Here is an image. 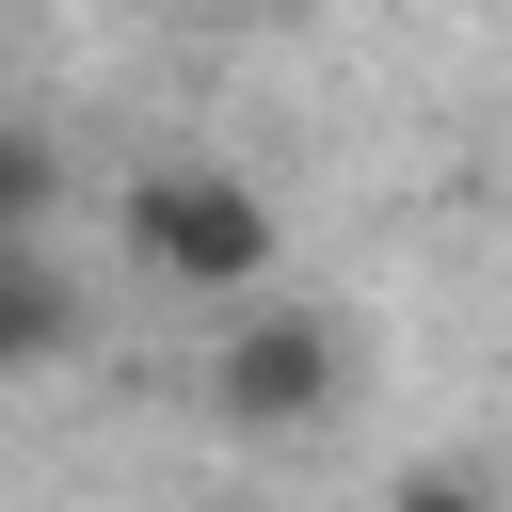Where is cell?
<instances>
[{
	"mask_svg": "<svg viewBox=\"0 0 512 512\" xmlns=\"http://www.w3.org/2000/svg\"><path fill=\"white\" fill-rule=\"evenodd\" d=\"M384 512H496V480H480V464H400Z\"/></svg>",
	"mask_w": 512,
	"mask_h": 512,
	"instance_id": "5",
	"label": "cell"
},
{
	"mask_svg": "<svg viewBox=\"0 0 512 512\" xmlns=\"http://www.w3.org/2000/svg\"><path fill=\"white\" fill-rule=\"evenodd\" d=\"M48 192H64V160L32 128H0V240H48Z\"/></svg>",
	"mask_w": 512,
	"mask_h": 512,
	"instance_id": "4",
	"label": "cell"
},
{
	"mask_svg": "<svg viewBox=\"0 0 512 512\" xmlns=\"http://www.w3.org/2000/svg\"><path fill=\"white\" fill-rule=\"evenodd\" d=\"M96 336V304H80V272L48 256V240H0V384H32V368H64Z\"/></svg>",
	"mask_w": 512,
	"mask_h": 512,
	"instance_id": "3",
	"label": "cell"
},
{
	"mask_svg": "<svg viewBox=\"0 0 512 512\" xmlns=\"http://www.w3.org/2000/svg\"><path fill=\"white\" fill-rule=\"evenodd\" d=\"M352 400V336L320 320V304H224V336H208V416L224 432H320Z\"/></svg>",
	"mask_w": 512,
	"mask_h": 512,
	"instance_id": "2",
	"label": "cell"
},
{
	"mask_svg": "<svg viewBox=\"0 0 512 512\" xmlns=\"http://www.w3.org/2000/svg\"><path fill=\"white\" fill-rule=\"evenodd\" d=\"M112 224H128V256H144L176 304H272L288 224H272L256 176H224V160H144V176L112 192Z\"/></svg>",
	"mask_w": 512,
	"mask_h": 512,
	"instance_id": "1",
	"label": "cell"
}]
</instances>
